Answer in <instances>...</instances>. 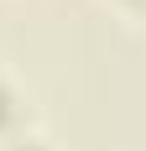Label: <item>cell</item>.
<instances>
[{"label":"cell","instance_id":"obj_1","mask_svg":"<svg viewBox=\"0 0 146 151\" xmlns=\"http://www.w3.org/2000/svg\"><path fill=\"white\" fill-rule=\"evenodd\" d=\"M11 115H16V99H11V89H5V83H0V125L11 120Z\"/></svg>","mask_w":146,"mask_h":151},{"label":"cell","instance_id":"obj_2","mask_svg":"<svg viewBox=\"0 0 146 151\" xmlns=\"http://www.w3.org/2000/svg\"><path fill=\"white\" fill-rule=\"evenodd\" d=\"M21 151H42V146H31V141H26V146H21Z\"/></svg>","mask_w":146,"mask_h":151}]
</instances>
